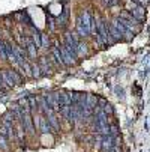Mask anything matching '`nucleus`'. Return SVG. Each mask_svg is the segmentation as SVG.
I'll return each mask as SVG.
<instances>
[{
	"label": "nucleus",
	"mask_w": 150,
	"mask_h": 152,
	"mask_svg": "<svg viewBox=\"0 0 150 152\" xmlns=\"http://www.w3.org/2000/svg\"><path fill=\"white\" fill-rule=\"evenodd\" d=\"M45 118H47V121H48V124L51 125V128H53V133H59V131H62V118H60V115L59 113H56V112H53V108L51 107H48L47 110L42 113Z\"/></svg>",
	"instance_id": "1"
},
{
	"label": "nucleus",
	"mask_w": 150,
	"mask_h": 152,
	"mask_svg": "<svg viewBox=\"0 0 150 152\" xmlns=\"http://www.w3.org/2000/svg\"><path fill=\"white\" fill-rule=\"evenodd\" d=\"M126 8L131 11L132 17L138 21V23L146 18V9H144V6H141V5L132 2V0H128V2H126ZM129 11H128V12H129Z\"/></svg>",
	"instance_id": "2"
},
{
	"label": "nucleus",
	"mask_w": 150,
	"mask_h": 152,
	"mask_svg": "<svg viewBox=\"0 0 150 152\" xmlns=\"http://www.w3.org/2000/svg\"><path fill=\"white\" fill-rule=\"evenodd\" d=\"M48 105L53 108V112L60 113V91H53L48 94H44Z\"/></svg>",
	"instance_id": "3"
},
{
	"label": "nucleus",
	"mask_w": 150,
	"mask_h": 152,
	"mask_svg": "<svg viewBox=\"0 0 150 152\" xmlns=\"http://www.w3.org/2000/svg\"><path fill=\"white\" fill-rule=\"evenodd\" d=\"M24 41H26V51H27V56H29V60L33 62L35 59L38 60V48L36 45L33 44V41L30 39L29 35H24Z\"/></svg>",
	"instance_id": "4"
},
{
	"label": "nucleus",
	"mask_w": 150,
	"mask_h": 152,
	"mask_svg": "<svg viewBox=\"0 0 150 152\" xmlns=\"http://www.w3.org/2000/svg\"><path fill=\"white\" fill-rule=\"evenodd\" d=\"M38 65H39V68H41V72L42 75L44 74H53V66H51V60L48 56H41L38 57Z\"/></svg>",
	"instance_id": "5"
},
{
	"label": "nucleus",
	"mask_w": 150,
	"mask_h": 152,
	"mask_svg": "<svg viewBox=\"0 0 150 152\" xmlns=\"http://www.w3.org/2000/svg\"><path fill=\"white\" fill-rule=\"evenodd\" d=\"M36 131H39L41 134H50V133H53L51 125L48 124L47 118H45L44 115H42V113H39V124H38Z\"/></svg>",
	"instance_id": "6"
},
{
	"label": "nucleus",
	"mask_w": 150,
	"mask_h": 152,
	"mask_svg": "<svg viewBox=\"0 0 150 152\" xmlns=\"http://www.w3.org/2000/svg\"><path fill=\"white\" fill-rule=\"evenodd\" d=\"M8 71V74H9V77L14 80V83H15V86H20V84H23L24 81H26V77L21 74L18 69H15V68H8L6 69Z\"/></svg>",
	"instance_id": "7"
},
{
	"label": "nucleus",
	"mask_w": 150,
	"mask_h": 152,
	"mask_svg": "<svg viewBox=\"0 0 150 152\" xmlns=\"http://www.w3.org/2000/svg\"><path fill=\"white\" fill-rule=\"evenodd\" d=\"M0 77H2V81H3L5 88H6L8 91L12 89V88H15V83H14V80L9 77V74H8L6 69H0Z\"/></svg>",
	"instance_id": "8"
},
{
	"label": "nucleus",
	"mask_w": 150,
	"mask_h": 152,
	"mask_svg": "<svg viewBox=\"0 0 150 152\" xmlns=\"http://www.w3.org/2000/svg\"><path fill=\"white\" fill-rule=\"evenodd\" d=\"M113 148V137L111 136H105L102 137V142H101V151L102 152H110Z\"/></svg>",
	"instance_id": "9"
},
{
	"label": "nucleus",
	"mask_w": 150,
	"mask_h": 152,
	"mask_svg": "<svg viewBox=\"0 0 150 152\" xmlns=\"http://www.w3.org/2000/svg\"><path fill=\"white\" fill-rule=\"evenodd\" d=\"M77 57L80 59V57H84V56H87L89 54V47H87V44H84V42H81L80 41V44L77 45Z\"/></svg>",
	"instance_id": "10"
},
{
	"label": "nucleus",
	"mask_w": 150,
	"mask_h": 152,
	"mask_svg": "<svg viewBox=\"0 0 150 152\" xmlns=\"http://www.w3.org/2000/svg\"><path fill=\"white\" fill-rule=\"evenodd\" d=\"M27 102H29V105H30L32 115L39 113V110H38V95H30V96H27Z\"/></svg>",
	"instance_id": "11"
},
{
	"label": "nucleus",
	"mask_w": 150,
	"mask_h": 152,
	"mask_svg": "<svg viewBox=\"0 0 150 152\" xmlns=\"http://www.w3.org/2000/svg\"><path fill=\"white\" fill-rule=\"evenodd\" d=\"M0 151L2 152H11V148H9V140L0 133Z\"/></svg>",
	"instance_id": "12"
},
{
	"label": "nucleus",
	"mask_w": 150,
	"mask_h": 152,
	"mask_svg": "<svg viewBox=\"0 0 150 152\" xmlns=\"http://www.w3.org/2000/svg\"><path fill=\"white\" fill-rule=\"evenodd\" d=\"M30 66H32V78H39L42 75V72H41L38 62H30Z\"/></svg>",
	"instance_id": "13"
},
{
	"label": "nucleus",
	"mask_w": 150,
	"mask_h": 152,
	"mask_svg": "<svg viewBox=\"0 0 150 152\" xmlns=\"http://www.w3.org/2000/svg\"><path fill=\"white\" fill-rule=\"evenodd\" d=\"M41 45H42V48H48L50 45H51V41H50V38H48V35L47 33H41Z\"/></svg>",
	"instance_id": "14"
},
{
	"label": "nucleus",
	"mask_w": 150,
	"mask_h": 152,
	"mask_svg": "<svg viewBox=\"0 0 150 152\" xmlns=\"http://www.w3.org/2000/svg\"><path fill=\"white\" fill-rule=\"evenodd\" d=\"M0 57L3 62H6V48H5V41L0 39Z\"/></svg>",
	"instance_id": "15"
},
{
	"label": "nucleus",
	"mask_w": 150,
	"mask_h": 152,
	"mask_svg": "<svg viewBox=\"0 0 150 152\" xmlns=\"http://www.w3.org/2000/svg\"><path fill=\"white\" fill-rule=\"evenodd\" d=\"M102 112L107 115V116H111V115H114V110H113V105L111 104H108V102H107L105 104V107L102 108Z\"/></svg>",
	"instance_id": "16"
},
{
	"label": "nucleus",
	"mask_w": 150,
	"mask_h": 152,
	"mask_svg": "<svg viewBox=\"0 0 150 152\" xmlns=\"http://www.w3.org/2000/svg\"><path fill=\"white\" fill-rule=\"evenodd\" d=\"M0 152H2V151H0Z\"/></svg>",
	"instance_id": "17"
}]
</instances>
